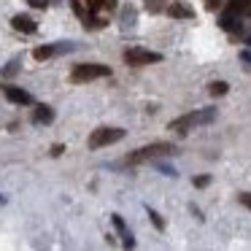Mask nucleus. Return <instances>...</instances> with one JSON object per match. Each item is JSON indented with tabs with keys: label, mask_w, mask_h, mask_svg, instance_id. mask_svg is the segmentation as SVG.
Returning <instances> with one entry per match:
<instances>
[{
	"label": "nucleus",
	"mask_w": 251,
	"mask_h": 251,
	"mask_svg": "<svg viewBox=\"0 0 251 251\" xmlns=\"http://www.w3.org/2000/svg\"><path fill=\"white\" fill-rule=\"evenodd\" d=\"M216 119V108H205V111H195V114H184L178 116V119L170 122V130L178 132V135H184V132H189L192 127L197 125H208V122Z\"/></svg>",
	"instance_id": "obj_1"
},
{
	"label": "nucleus",
	"mask_w": 251,
	"mask_h": 251,
	"mask_svg": "<svg viewBox=\"0 0 251 251\" xmlns=\"http://www.w3.org/2000/svg\"><path fill=\"white\" fill-rule=\"evenodd\" d=\"M125 138V130L122 127H100L89 135V146L92 149H103V146H111V143L122 141Z\"/></svg>",
	"instance_id": "obj_2"
},
{
	"label": "nucleus",
	"mask_w": 251,
	"mask_h": 251,
	"mask_svg": "<svg viewBox=\"0 0 251 251\" xmlns=\"http://www.w3.org/2000/svg\"><path fill=\"white\" fill-rule=\"evenodd\" d=\"M108 65H76L71 73V81L84 84V81H95V78H103L108 76Z\"/></svg>",
	"instance_id": "obj_3"
},
{
	"label": "nucleus",
	"mask_w": 251,
	"mask_h": 251,
	"mask_svg": "<svg viewBox=\"0 0 251 251\" xmlns=\"http://www.w3.org/2000/svg\"><path fill=\"white\" fill-rule=\"evenodd\" d=\"M159 60H162L159 51H149V49H141V46L125 51V62H127V65H151V62H159Z\"/></svg>",
	"instance_id": "obj_4"
},
{
	"label": "nucleus",
	"mask_w": 251,
	"mask_h": 251,
	"mask_svg": "<svg viewBox=\"0 0 251 251\" xmlns=\"http://www.w3.org/2000/svg\"><path fill=\"white\" fill-rule=\"evenodd\" d=\"M165 151H170V143H151V146H143V149H138L135 154H130L125 162L127 165H141V162H146V159H151V157H159V154H165Z\"/></svg>",
	"instance_id": "obj_5"
},
{
	"label": "nucleus",
	"mask_w": 251,
	"mask_h": 251,
	"mask_svg": "<svg viewBox=\"0 0 251 251\" xmlns=\"http://www.w3.org/2000/svg\"><path fill=\"white\" fill-rule=\"evenodd\" d=\"M76 46L71 44V41H65V44H54V46H38V49L33 51L35 60H49V57L54 54H62V51H73Z\"/></svg>",
	"instance_id": "obj_6"
},
{
	"label": "nucleus",
	"mask_w": 251,
	"mask_h": 251,
	"mask_svg": "<svg viewBox=\"0 0 251 251\" xmlns=\"http://www.w3.org/2000/svg\"><path fill=\"white\" fill-rule=\"evenodd\" d=\"M14 30H19V33H35L38 30V25H35L33 17H27V14H17V17L11 19Z\"/></svg>",
	"instance_id": "obj_7"
},
{
	"label": "nucleus",
	"mask_w": 251,
	"mask_h": 251,
	"mask_svg": "<svg viewBox=\"0 0 251 251\" xmlns=\"http://www.w3.org/2000/svg\"><path fill=\"white\" fill-rule=\"evenodd\" d=\"M111 222H114V227L119 229V235H122V243H125L127 249H132V246H135V240H132V235H130V229H127L125 219H122L119 213H114V216H111Z\"/></svg>",
	"instance_id": "obj_8"
},
{
	"label": "nucleus",
	"mask_w": 251,
	"mask_h": 251,
	"mask_svg": "<svg viewBox=\"0 0 251 251\" xmlns=\"http://www.w3.org/2000/svg\"><path fill=\"white\" fill-rule=\"evenodd\" d=\"M6 98L11 100V103H19V105H30V103H33L30 92H25V89H17V87H8V89H6Z\"/></svg>",
	"instance_id": "obj_9"
},
{
	"label": "nucleus",
	"mask_w": 251,
	"mask_h": 251,
	"mask_svg": "<svg viewBox=\"0 0 251 251\" xmlns=\"http://www.w3.org/2000/svg\"><path fill=\"white\" fill-rule=\"evenodd\" d=\"M51 119H54V111H51L49 105H38V108L33 111V122H35V125H49Z\"/></svg>",
	"instance_id": "obj_10"
},
{
	"label": "nucleus",
	"mask_w": 251,
	"mask_h": 251,
	"mask_svg": "<svg viewBox=\"0 0 251 251\" xmlns=\"http://www.w3.org/2000/svg\"><path fill=\"white\" fill-rule=\"evenodd\" d=\"M168 14L173 19H192V17H195V11H192L189 6H184V3H173V6L168 8Z\"/></svg>",
	"instance_id": "obj_11"
},
{
	"label": "nucleus",
	"mask_w": 251,
	"mask_h": 251,
	"mask_svg": "<svg viewBox=\"0 0 251 251\" xmlns=\"http://www.w3.org/2000/svg\"><path fill=\"white\" fill-rule=\"evenodd\" d=\"M219 25H222L224 30H229V33H238V30H240V22H235V17H229V14H227V17H222V22H219Z\"/></svg>",
	"instance_id": "obj_12"
},
{
	"label": "nucleus",
	"mask_w": 251,
	"mask_h": 251,
	"mask_svg": "<svg viewBox=\"0 0 251 251\" xmlns=\"http://www.w3.org/2000/svg\"><path fill=\"white\" fill-rule=\"evenodd\" d=\"M249 6H251V0H232L229 3V11H249Z\"/></svg>",
	"instance_id": "obj_13"
},
{
	"label": "nucleus",
	"mask_w": 251,
	"mask_h": 251,
	"mask_svg": "<svg viewBox=\"0 0 251 251\" xmlns=\"http://www.w3.org/2000/svg\"><path fill=\"white\" fill-rule=\"evenodd\" d=\"M17 71H19V60H11V62H8V68H3V71H0V76L8 78V76H14Z\"/></svg>",
	"instance_id": "obj_14"
},
{
	"label": "nucleus",
	"mask_w": 251,
	"mask_h": 251,
	"mask_svg": "<svg viewBox=\"0 0 251 251\" xmlns=\"http://www.w3.org/2000/svg\"><path fill=\"white\" fill-rule=\"evenodd\" d=\"M208 92H211L213 98H216V95H224V92H227V84H224V81H213L211 87H208Z\"/></svg>",
	"instance_id": "obj_15"
},
{
	"label": "nucleus",
	"mask_w": 251,
	"mask_h": 251,
	"mask_svg": "<svg viewBox=\"0 0 251 251\" xmlns=\"http://www.w3.org/2000/svg\"><path fill=\"white\" fill-rule=\"evenodd\" d=\"M149 216H151V222H154V227H157V229H162V227H165V222L159 219V213H157V211H151V208H149Z\"/></svg>",
	"instance_id": "obj_16"
},
{
	"label": "nucleus",
	"mask_w": 251,
	"mask_h": 251,
	"mask_svg": "<svg viewBox=\"0 0 251 251\" xmlns=\"http://www.w3.org/2000/svg\"><path fill=\"white\" fill-rule=\"evenodd\" d=\"M146 8H149V11H159L162 3H159V0H146Z\"/></svg>",
	"instance_id": "obj_17"
},
{
	"label": "nucleus",
	"mask_w": 251,
	"mask_h": 251,
	"mask_svg": "<svg viewBox=\"0 0 251 251\" xmlns=\"http://www.w3.org/2000/svg\"><path fill=\"white\" fill-rule=\"evenodd\" d=\"M208 184H211L208 176H197V178H195V186H208Z\"/></svg>",
	"instance_id": "obj_18"
},
{
	"label": "nucleus",
	"mask_w": 251,
	"mask_h": 251,
	"mask_svg": "<svg viewBox=\"0 0 251 251\" xmlns=\"http://www.w3.org/2000/svg\"><path fill=\"white\" fill-rule=\"evenodd\" d=\"M240 202H243V205L251 211V192H243V195H240Z\"/></svg>",
	"instance_id": "obj_19"
},
{
	"label": "nucleus",
	"mask_w": 251,
	"mask_h": 251,
	"mask_svg": "<svg viewBox=\"0 0 251 251\" xmlns=\"http://www.w3.org/2000/svg\"><path fill=\"white\" fill-rule=\"evenodd\" d=\"M27 3H30V6H35V8H44L49 0H27Z\"/></svg>",
	"instance_id": "obj_20"
},
{
	"label": "nucleus",
	"mask_w": 251,
	"mask_h": 251,
	"mask_svg": "<svg viewBox=\"0 0 251 251\" xmlns=\"http://www.w3.org/2000/svg\"><path fill=\"white\" fill-rule=\"evenodd\" d=\"M240 57H243V62H249V65H251V51H249V49H246V51H243V54H240Z\"/></svg>",
	"instance_id": "obj_21"
},
{
	"label": "nucleus",
	"mask_w": 251,
	"mask_h": 251,
	"mask_svg": "<svg viewBox=\"0 0 251 251\" xmlns=\"http://www.w3.org/2000/svg\"><path fill=\"white\" fill-rule=\"evenodd\" d=\"M103 6H105V8H114V6H116V0H103Z\"/></svg>",
	"instance_id": "obj_22"
},
{
	"label": "nucleus",
	"mask_w": 251,
	"mask_h": 251,
	"mask_svg": "<svg viewBox=\"0 0 251 251\" xmlns=\"http://www.w3.org/2000/svg\"><path fill=\"white\" fill-rule=\"evenodd\" d=\"M246 17H251V6H249V11H246Z\"/></svg>",
	"instance_id": "obj_23"
},
{
	"label": "nucleus",
	"mask_w": 251,
	"mask_h": 251,
	"mask_svg": "<svg viewBox=\"0 0 251 251\" xmlns=\"http://www.w3.org/2000/svg\"><path fill=\"white\" fill-rule=\"evenodd\" d=\"M249 44H251V35H249Z\"/></svg>",
	"instance_id": "obj_24"
}]
</instances>
